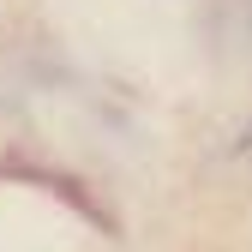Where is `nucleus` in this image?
<instances>
[{"mask_svg": "<svg viewBox=\"0 0 252 252\" xmlns=\"http://www.w3.org/2000/svg\"><path fill=\"white\" fill-rule=\"evenodd\" d=\"M234 150H252V126H246V138H240V144H234Z\"/></svg>", "mask_w": 252, "mask_h": 252, "instance_id": "nucleus-1", "label": "nucleus"}]
</instances>
